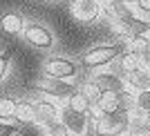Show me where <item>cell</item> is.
Here are the masks:
<instances>
[{
  "instance_id": "8",
  "label": "cell",
  "mask_w": 150,
  "mask_h": 136,
  "mask_svg": "<svg viewBox=\"0 0 150 136\" xmlns=\"http://www.w3.org/2000/svg\"><path fill=\"white\" fill-rule=\"evenodd\" d=\"M103 5V13H105L108 18L112 20L114 25H125V22H130L132 18H137V9L128 2H101Z\"/></svg>"
},
{
  "instance_id": "31",
  "label": "cell",
  "mask_w": 150,
  "mask_h": 136,
  "mask_svg": "<svg viewBox=\"0 0 150 136\" xmlns=\"http://www.w3.org/2000/svg\"><path fill=\"white\" fill-rule=\"evenodd\" d=\"M50 2H61V0H50Z\"/></svg>"
},
{
  "instance_id": "25",
  "label": "cell",
  "mask_w": 150,
  "mask_h": 136,
  "mask_svg": "<svg viewBox=\"0 0 150 136\" xmlns=\"http://www.w3.org/2000/svg\"><path fill=\"white\" fill-rule=\"evenodd\" d=\"M9 65H11V56L7 54V51H2V54H0V81L7 76V72H9Z\"/></svg>"
},
{
  "instance_id": "26",
  "label": "cell",
  "mask_w": 150,
  "mask_h": 136,
  "mask_svg": "<svg viewBox=\"0 0 150 136\" xmlns=\"http://www.w3.org/2000/svg\"><path fill=\"white\" fill-rule=\"evenodd\" d=\"M139 13H144V16H150V0H137V5H134Z\"/></svg>"
},
{
  "instance_id": "13",
  "label": "cell",
  "mask_w": 150,
  "mask_h": 136,
  "mask_svg": "<svg viewBox=\"0 0 150 136\" xmlns=\"http://www.w3.org/2000/svg\"><path fill=\"white\" fill-rule=\"evenodd\" d=\"M123 81H125V87L130 92H134V94L146 92V89H150V72L148 69H137V72L125 74Z\"/></svg>"
},
{
  "instance_id": "2",
  "label": "cell",
  "mask_w": 150,
  "mask_h": 136,
  "mask_svg": "<svg viewBox=\"0 0 150 136\" xmlns=\"http://www.w3.org/2000/svg\"><path fill=\"white\" fill-rule=\"evenodd\" d=\"M128 49L125 43L119 45H99V47H92L85 54L81 56V67L85 69H99V67H108L112 60H117L123 51Z\"/></svg>"
},
{
  "instance_id": "9",
  "label": "cell",
  "mask_w": 150,
  "mask_h": 136,
  "mask_svg": "<svg viewBox=\"0 0 150 136\" xmlns=\"http://www.w3.org/2000/svg\"><path fill=\"white\" fill-rule=\"evenodd\" d=\"M58 118H61V107L52 98H43L36 103V125L38 127H45V125L54 123Z\"/></svg>"
},
{
  "instance_id": "27",
  "label": "cell",
  "mask_w": 150,
  "mask_h": 136,
  "mask_svg": "<svg viewBox=\"0 0 150 136\" xmlns=\"http://www.w3.org/2000/svg\"><path fill=\"white\" fill-rule=\"evenodd\" d=\"M85 136H103V134L99 132V127H96V121H94V118H90V125H88Z\"/></svg>"
},
{
  "instance_id": "28",
  "label": "cell",
  "mask_w": 150,
  "mask_h": 136,
  "mask_svg": "<svg viewBox=\"0 0 150 136\" xmlns=\"http://www.w3.org/2000/svg\"><path fill=\"white\" fill-rule=\"evenodd\" d=\"M141 62H144V67H146V69H148V72H150V49L146 51L144 56H141Z\"/></svg>"
},
{
  "instance_id": "21",
  "label": "cell",
  "mask_w": 150,
  "mask_h": 136,
  "mask_svg": "<svg viewBox=\"0 0 150 136\" xmlns=\"http://www.w3.org/2000/svg\"><path fill=\"white\" fill-rule=\"evenodd\" d=\"M128 49L130 51H134V54H139V56H144L146 51L150 49V36H139V38H132V40H128Z\"/></svg>"
},
{
  "instance_id": "23",
  "label": "cell",
  "mask_w": 150,
  "mask_h": 136,
  "mask_svg": "<svg viewBox=\"0 0 150 136\" xmlns=\"http://www.w3.org/2000/svg\"><path fill=\"white\" fill-rule=\"evenodd\" d=\"M20 132V125L9 123V121H0V136H16Z\"/></svg>"
},
{
  "instance_id": "15",
  "label": "cell",
  "mask_w": 150,
  "mask_h": 136,
  "mask_svg": "<svg viewBox=\"0 0 150 136\" xmlns=\"http://www.w3.org/2000/svg\"><path fill=\"white\" fill-rule=\"evenodd\" d=\"M121 100H123V94L103 92L99 105H96V111L99 114H117V111H121Z\"/></svg>"
},
{
  "instance_id": "16",
  "label": "cell",
  "mask_w": 150,
  "mask_h": 136,
  "mask_svg": "<svg viewBox=\"0 0 150 136\" xmlns=\"http://www.w3.org/2000/svg\"><path fill=\"white\" fill-rule=\"evenodd\" d=\"M119 60H121V67H123V76L130 74V72H137V69H146L144 62H141V56L130 51V49H125L123 54L119 56Z\"/></svg>"
},
{
  "instance_id": "10",
  "label": "cell",
  "mask_w": 150,
  "mask_h": 136,
  "mask_svg": "<svg viewBox=\"0 0 150 136\" xmlns=\"http://www.w3.org/2000/svg\"><path fill=\"white\" fill-rule=\"evenodd\" d=\"M25 27H27V22L18 11H7L0 16V29L5 31L7 36H23Z\"/></svg>"
},
{
  "instance_id": "17",
  "label": "cell",
  "mask_w": 150,
  "mask_h": 136,
  "mask_svg": "<svg viewBox=\"0 0 150 136\" xmlns=\"http://www.w3.org/2000/svg\"><path fill=\"white\" fill-rule=\"evenodd\" d=\"M79 89L83 92V96L92 103V107H96L99 105V100H101V96H103V92H101V87L96 85V81L94 78H90V81H83L81 85H79Z\"/></svg>"
},
{
  "instance_id": "5",
  "label": "cell",
  "mask_w": 150,
  "mask_h": 136,
  "mask_svg": "<svg viewBox=\"0 0 150 136\" xmlns=\"http://www.w3.org/2000/svg\"><path fill=\"white\" fill-rule=\"evenodd\" d=\"M23 40L34 49H52L54 47V31L40 22H27L23 31Z\"/></svg>"
},
{
  "instance_id": "24",
  "label": "cell",
  "mask_w": 150,
  "mask_h": 136,
  "mask_svg": "<svg viewBox=\"0 0 150 136\" xmlns=\"http://www.w3.org/2000/svg\"><path fill=\"white\" fill-rule=\"evenodd\" d=\"M132 125H139V130L150 134V111L144 114V116H132Z\"/></svg>"
},
{
  "instance_id": "7",
  "label": "cell",
  "mask_w": 150,
  "mask_h": 136,
  "mask_svg": "<svg viewBox=\"0 0 150 136\" xmlns=\"http://www.w3.org/2000/svg\"><path fill=\"white\" fill-rule=\"evenodd\" d=\"M61 123L69 130L72 136H85L90 125V114H83V111H76L72 107H61Z\"/></svg>"
},
{
  "instance_id": "22",
  "label": "cell",
  "mask_w": 150,
  "mask_h": 136,
  "mask_svg": "<svg viewBox=\"0 0 150 136\" xmlns=\"http://www.w3.org/2000/svg\"><path fill=\"white\" fill-rule=\"evenodd\" d=\"M150 111V89L137 94V109H134V116H144Z\"/></svg>"
},
{
  "instance_id": "18",
  "label": "cell",
  "mask_w": 150,
  "mask_h": 136,
  "mask_svg": "<svg viewBox=\"0 0 150 136\" xmlns=\"http://www.w3.org/2000/svg\"><path fill=\"white\" fill-rule=\"evenodd\" d=\"M65 105H67V107H72V109H76V111H83V114H90V111L94 109V107H92V103H90V100L85 98V96H83V92H81V89H76V92L72 94V96H69V100L65 103Z\"/></svg>"
},
{
  "instance_id": "12",
  "label": "cell",
  "mask_w": 150,
  "mask_h": 136,
  "mask_svg": "<svg viewBox=\"0 0 150 136\" xmlns=\"http://www.w3.org/2000/svg\"><path fill=\"white\" fill-rule=\"evenodd\" d=\"M119 31L123 34L128 40L132 38H139V36H150V20L146 18H132L130 22H125V25H119Z\"/></svg>"
},
{
  "instance_id": "19",
  "label": "cell",
  "mask_w": 150,
  "mask_h": 136,
  "mask_svg": "<svg viewBox=\"0 0 150 136\" xmlns=\"http://www.w3.org/2000/svg\"><path fill=\"white\" fill-rule=\"evenodd\" d=\"M18 100L11 96H0V121H13Z\"/></svg>"
},
{
  "instance_id": "6",
  "label": "cell",
  "mask_w": 150,
  "mask_h": 136,
  "mask_svg": "<svg viewBox=\"0 0 150 136\" xmlns=\"http://www.w3.org/2000/svg\"><path fill=\"white\" fill-rule=\"evenodd\" d=\"M69 11H72L76 22L90 25L94 20H99L101 11H103V5H101V0H72Z\"/></svg>"
},
{
  "instance_id": "14",
  "label": "cell",
  "mask_w": 150,
  "mask_h": 136,
  "mask_svg": "<svg viewBox=\"0 0 150 136\" xmlns=\"http://www.w3.org/2000/svg\"><path fill=\"white\" fill-rule=\"evenodd\" d=\"M94 81H96V85L101 87V92H117V94H123L125 89H128L123 78H121V76H117V74H110V72H105V74H96V76H94Z\"/></svg>"
},
{
  "instance_id": "1",
  "label": "cell",
  "mask_w": 150,
  "mask_h": 136,
  "mask_svg": "<svg viewBox=\"0 0 150 136\" xmlns=\"http://www.w3.org/2000/svg\"><path fill=\"white\" fill-rule=\"evenodd\" d=\"M90 118L96 121V127L103 136H123L132 130V114L117 111V114H99L96 107L90 111Z\"/></svg>"
},
{
  "instance_id": "11",
  "label": "cell",
  "mask_w": 150,
  "mask_h": 136,
  "mask_svg": "<svg viewBox=\"0 0 150 136\" xmlns=\"http://www.w3.org/2000/svg\"><path fill=\"white\" fill-rule=\"evenodd\" d=\"M13 123L25 127V125H36V103L34 100H18Z\"/></svg>"
},
{
  "instance_id": "29",
  "label": "cell",
  "mask_w": 150,
  "mask_h": 136,
  "mask_svg": "<svg viewBox=\"0 0 150 136\" xmlns=\"http://www.w3.org/2000/svg\"><path fill=\"white\" fill-rule=\"evenodd\" d=\"M125 2H128V5H132V7L137 5V0H125Z\"/></svg>"
},
{
  "instance_id": "30",
  "label": "cell",
  "mask_w": 150,
  "mask_h": 136,
  "mask_svg": "<svg viewBox=\"0 0 150 136\" xmlns=\"http://www.w3.org/2000/svg\"><path fill=\"white\" fill-rule=\"evenodd\" d=\"M132 136H146V134H132Z\"/></svg>"
},
{
  "instance_id": "4",
  "label": "cell",
  "mask_w": 150,
  "mask_h": 136,
  "mask_svg": "<svg viewBox=\"0 0 150 136\" xmlns=\"http://www.w3.org/2000/svg\"><path fill=\"white\" fill-rule=\"evenodd\" d=\"M36 89L50 98H56V100H65L67 103L69 96L79 89L76 85H72L69 81H58V78H50V76H43L40 81L36 83Z\"/></svg>"
},
{
  "instance_id": "20",
  "label": "cell",
  "mask_w": 150,
  "mask_h": 136,
  "mask_svg": "<svg viewBox=\"0 0 150 136\" xmlns=\"http://www.w3.org/2000/svg\"><path fill=\"white\" fill-rule=\"evenodd\" d=\"M38 130H40V136H72L69 130L61 123V118L50 123V125H45V127H38Z\"/></svg>"
},
{
  "instance_id": "3",
  "label": "cell",
  "mask_w": 150,
  "mask_h": 136,
  "mask_svg": "<svg viewBox=\"0 0 150 136\" xmlns=\"http://www.w3.org/2000/svg\"><path fill=\"white\" fill-rule=\"evenodd\" d=\"M43 76L58 78V81H72L79 76V62L61 58V56H52L43 62Z\"/></svg>"
}]
</instances>
